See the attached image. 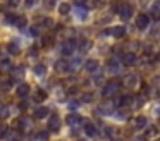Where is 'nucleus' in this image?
Returning a JSON list of instances; mask_svg holds the SVG:
<instances>
[{"mask_svg":"<svg viewBox=\"0 0 160 141\" xmlns=\"http://www.w3.org/2000/svg\"><path fill=\"white\" fill-rule=\"evenodd\" d=\"M134 127H136V129H143V127H146V117H145V115L136 117V120H134Z\"/></svg>","mask_w":160,"mask_h":141,"instance_id":"nucleus-19","label":"nucleus"},{"mask_svg":"<svg viewBox=\"0 0 160 141\" xmlns=\"http://www.w3.org/2000/svg\"><path fill=\"white\" fill-rule=\"evenodd\" d=\"M107 67L110 69L112 72H119V60H117V58H110L108 64H107Z\"/></svg>","mask_w":160,"mask_h":141,"instance_id":"nucleus-22","label":"nucleus"},{"mask_svg":"<svg viewBox=\"0 0 160 141\" xmlns=\"http://www.w3.org/2000/svg\"><path fill=\"white\" fill-rule=\"evenodd\" d=\"M66 122L69 124V126H72V127H78L79 124H83L84 120L81 119L78 113H69V115H67V119H66Z\"/></svg>","mask_w":160,"mask_h":141,"instance_id":"nucleus-9","label":"nucleus"},{"mask_svg":"<svg viewBox=\"0 0 160 141\" xmlns=\"http://www.w3.org/2000/svg\"><path fill=\"white\" fill-rule=\"evenodd\" d=\"M150 24V17L146 16V14H139L138 17H136V26L139 28V29H146Z\"/></svg>","mask_w":160,"mask_h":141,"instance_id":"nucleus-8","label":"nucleus"},{"mask_svg":"<svg viewBox=\"0 0 160 141\" xmlns=\"http://www.w3.org/2000/svg\"><path fill=\"white\" fill-rule=\"evenodd\" d=\"M52 45H53V38H52V36H43V38H42V47L50 48Z\"/></svg>","mask_w":160,"mask_h":141,"instance_id":"nucleus-26","label":"nucleus"},{"mask_svg":"<svg viewBox=\"0 0 160 141\" xmlns=\"http://www.w3.org/2000/svg\"><path fill=\"white\" fill-rule=\"evenodd\" d=\"M12 24H16L18 28H24L26 26V17L19 16V17H14V21H12Z\"/></svg>","mask_w":160,"mask_h":141,"instance_id":"nucleus-25","label":"nucleus"},{"mask_svg":"<svg viewBox=\"0 0 160 141\" xmlns=\"http://www.w3.org/2000/svg\"><path fill=\"white\" fill-rule=\"evenodd\" d=\"M7 52L11 55H18L19 53V45L16 43V41H11V43L7 45Z\"/></svg>","mask_w":160,"mask_h":141,"instance_id":"nucleus-21","label":"nucleus"},{"mask_svg":"<svg viewBox=\"0 0 160 141\" xmlns=\"http://www.w3.org/2000/svg\"><path fill=\"white\" fill-rule=\"evenodd\" d=\"M59 12L62 14V16L69 14V12H71V3H66V2H64V3H60V5H59Z\"/></svg>","mask_w":160,"mask_h":141,"instance_id":"nucleus-24","label":"nucleus"},{"mask_svg":"<svg viewBox=\"0 0 160 141\" xmlns=\"http://www.w3.org/2000/svg\"><path fill=\"white\" fill-rule=\"evenodd\" d=\"M43 5H45L47 9H52V7L55 5V0H43Z\"/></svg>","mask_w":160,"mask_h":141,"instance_id":"nucleus-37","label":"nucleus"},{"mask_svg":"<svg viewBox=\"0 0 160 141\" xmlns=\"http://www.w3.org/2000/svg\"><path fill=\"white\" fill-rule=\"evenodd\" d=\"M117 14H119V17H121V19L128 21L129 17H131V14H132V7H131V5H128V3H122V5L119 7Z\"/></svg>","mask_w":160,"mask_h":141,"instance_id":"nucleus-3","label":"nucleus"},{"mask_svg":"<svg viewBox=\"0 0 160 141\" xmlns=\"http://www.w3.org/2000/svg\"><path fill=\"white\" fill-rule=\"evenodd\" d=\"M36 139L47 141V139H48V133H47V131H42V133H38V134H36Z\"/></svg>","mask_w":160,"mask_h":141,"instance_id":"nucleus-34","label":"nucleus"},{"mask_svg":"<svg viewBox=\"0 0 160 141\" xmlns=\"http://www.w3.org/2000/svg\"><path fill=\"white\" fill-rule=\"evenodd\" d=\"M88 0H74V5L76 7H86Z\"/></svg>","mask_w":160,"mask_h":141,"instance_id":"nucleus-38","label":"nucleus"},{"mask_svg":"<svg viewBox=\"0 0 160 141\" xmlns=\"http://www.w3.org/2000/svg\"><path fill=\"white\" fill-rule=\"evenodd\" d=\"M18 126H19L21 131H29L31 129V122H29L28 117H21V119L18 120Z\"/></svg>","mask_w":160,"mask_h":141,"instance_id":"nucleus-13","label":"nucleus"},{"mask_svg":"<svg viewBox=\"0 0 160 141\" xmlns=\"http://www.w3.org/2000/svg\"><path fill=\"white\" fill-rule=\"evenodd\" d=\"M36 2H38V0H26V5H28V7H35Z\"/></svg>","mask_w":160,"mask_h":141,"instance_id":"nucleus-41","label":"nucleus"},{"mask_svg":"<svg viewBox=\"0 0 160 141\" xmlns=\"http://www.w3.org/2000/svg\"><path fill=\"white\" fill-rule=\"evenodd\" d=\"M76 107H78L76 102H69V108H76Z\"/></svg>","mask_w":160,"mask_h":141,"instance_id":"nucleus-44","label":"nucleus"},{"mask_svg":"<svg viewBox=\"0 0 160 141\" xmlns=\"http://www.w3.org/2000/svg\"><path fill=\"white\" fill-rule=\"evenodd\" d=\"M48 129L52 133H57L60 129V117L59 115H50L48 117Z\"/></svg>","mask_w":160,"mask_h":141,"instance_id":"nucleus-6","label":"nucleus"},{"mask_svg":"<svg viewBox=\"0 0 160 141\" xmlns=\"http://www.w3.org/2000/svg\"><path fill=\"white\" fill-rule=\"evenodd\" d=\"M152 38H158V29H153L152 31Z\"/></svg>","mask_w":160,"mask_h":141,"instance_id":"nucleus-43","label":"nucleus"},{"mask_svg":"<svg viewBox=\"0 0 160 141\" xmlns=\"http://www.w3.org/2000/svg\"><path fill=\"white\" fill-rule=\"evenodd\" d=\"M48 115V108L47 107H38L35 110V119H43V117Z\"/></svg>","mask_w":160,"mask_h":141,"instance_id":"nucleus-18","label":"nucleus"},{"mask_svg":"<svg viewBox=\"0 0 160 141\" xmlns=\"http://www.w3.org/2000/svg\"><path fill=\"white\" fill-rule=\"evenodd\" d=\"M62 55H66V57H69V55H72V52L76 50V40H67V41H64V45H62Z\"/></svg>","mask_w":160,"mask_h":141,"instance_id":"nucleus-2","label":"nucleus"},{"mask_svg":"<svg viewBox=\"0 0 160 141\" xmlns=\"http://www.w3.org/2000/svg\"><path fill=\"white\" fill-rule=\"evenodd\" d=\"M76 16L79 17L81 21H84L86 19V9H84V7H76Z\"/></svg>","mask_w":160,"mask_h":141,"instance_id":"nucleus-28","label":"nucleus"},{"mask_svg":"<svg viewBox=\"0 0 160 141\" xmlns=\"http://www.w3.org/2000/svg\"><path fill=\"white\" fill-rule=\"evenodd\" d=\"M150 12H152L153 17H157V19H160V0H157V2L152 3V9H150Z\"/></svg>","mask_w":160,"mask_h":141,"instance_id":"nucleus-17","label":"nucleus"},{"mask_svg":"<svg viewBox=\"0 0 160 141\" xmlns=\"http://www.w3.org/2000/svg\"><path fill=\"white\" fill-rule=\"evenodd\" d=\"M22 71H24V67H22V65H19V67L14 69V74L16 76H22Z\"/></svg>","mask_w":160,"mask_h":141,"instance_id":"nucleus-40","label":"nucleus"},{"mask_svg":"<svg viewBox=\"0 0 160 141\" xmlns=\"http://www.w3.org/2000/svg\"><path fill=\"white\" fill-rule=\"evenodd\" d=\"M84 69H86L88 72H97V69H98V60H95V58L86 60V62H84Z\"/></svg>","mask_w":160,"mask_h":141,"instance_id":"nucleus-12","label":"nucleus"},{"mask_svg":"<svg viewBox=\"0 0 160 141\" xmlns=\"http://www.w3.org/2000/svg\"><path fill=\"white\" fill-rule=\"evenodd\" d=\"M105 134H107L108 138H114L117 133H115V129H114V127H105Z\"/></svg>","mask_w":160,"mask_h":141,"instance_id":"nucleus-36","label":"nucleus"},{"mask_svg":"<svg viewBox=\"0 0 160 141\" xmlns=\"http://www.w3.org/2000/svg\"><path fill=\"white\" fill-rule=\"evenodd\" d=\"M91 100H93V93H84V95L81 96V102H84V103L91 102Z\"/></svg>","mask_w":160,"mask_h":141,"instance_id":"nucleus-35","label":"nucleus"},{"mask_svg":"<svg viewBox=\"0 0 160 141\" xmlns=\"http://www.w3.org/2000/svg\"><path fill=\"white\" fill-rule=\"evenodd\" d=\"M55 71L60 72V74H67L69 71H72V69H71V62L69 60H57Z\"/></svg>","mask_w":160,"mask_h":141,"instance_id":"nucleus-5","label":"nucleus"},{"mask_svg":"<svg viewBox=\"0 0 160 141\" xmlns=\"http://www.w3.org/2000/svg\"><path fill=\"white\" fill-rule=\"evenodd\" d=\"M16 93H18V96L24 98V96L29 93V86H28V84H19L18 88H16Z\"/></svg>","mask_w":160,"mask_h":141,"instance_id":"nucleus-16","label":"nucleus"},{"mask_svg":"<svg viewBox=\"0 0 160 141\" xmlns=\"http://www.w3.org/2000/svg\"><path fill=\"white\" fill-rule=\"evenodd\" d=\"M43 24H45V26H52V21L48 19V17H43V21H42Z\"/></svg>","mask_w":160,"mask_h":141,"instance_id":"nucleus-42","label":"nucleus"},{"mask_svg":"<svg viewBox=\"0 0 160 141\" xmlns=\"http://www.w3.org/2000/svg\"><path fill=\"white\" fill-rule=\"evenodd\" d=\"M9 115H11V108H9V107H2V108H0V120L7 119Z\"/></svg>","mask_w":160,"mask_h":141,"instance_id":"nucleus-30","label":"nucleus"},{"mask_svg":"<svg viewBox=\"0 0 160 141\" xmlns=\"http://www.w3.org/2000/svg\"><path fill=\"white\" fill-rule=\"evenodd\" d=\"M97 115H114V107L110 103H103L97 108Z\"/></svg>","mask_w":160,"mask_h":141,"instance_id":"nucleus-7","label":"nucleus"},{"mask_svg":"<svg viewBox=\"0 0 160 141\" xmlns=\"http://www.w3.org/2000/svg\"><path fill=\"white\" fill-rule=\"evenodd\" d=\"M11 60H7V58H2V62H0V71H4V72H7V71H11Z\"/></svg>","mask_w":160,"mask_h":141,"instance_id":"nucleus-23","label":"nucleus"},{"mask_svg":"<svg viewBox=\"0 0 160 141\" xmlns=\"http://www.w3.org/2000/svg\"><path fill=\"white\" fill-rule=\"evenodd\" d=\"M33 71H35V74H38V76H43V74L47 72V67H45L43 64H36Z\"/></svg>","mask_w":160,"mask_h":141,"instance_id":"nucleus-27","label":"nucleus"},{"mask_svg":"<svg viewBox=\"0 0 160 141\" xmlns=\"http://www.w3.org/2000/svg\"><path fill=\"white\" fill-rule=\"evenodd\" d=\"M124 83H126V86H128V88H134V86H138V83H139L138 74H126Z\"/></svg>","mask_w":160,"mask_h":141,"instance_id":"nucleus-11","label":"nucleus"},{"mask_svg":"<svg viewBox=\"0 0 160 141\" xmlns=\"http://www.w3.org/2000/svg\"><path fill=\"white\" fill-rule=\"evenodd\" d=\"M45 98H47V91L38 89V91H36V96H35V102H43Z\"/></svg>","mask_w":160,"mask_h":141,"instance_id":"nucleus-31","label":"nucleus"},{"mask_svg":"<svg viewBox=\"0 0 160 141\" xmlns=\"http://www.w3.org/2000/svg\"><path fill=\"white\" fill-rule=\"evenodd\" d=\"M11 88H12V79L11 78L2 79V81H0V89H2V91H9Z\"/></svg>","mask_w":160,"mask_h":141,"instance_id":"nucleus-20","label":"nucleus"},{"mask_svg":"<svg viewBox=\"0 0 160 141\" xmlns=\"http://www.w3.org/2000/svg\"><path fill=\"white\" fill-rule=\"evenodd\" d=\"M114 117L119 120H126L128 119V110L124 108V107H119V110H115L114 112Z\"/></svg>","mask_w":160,"mask_h":141,"instance_id":"nucleus-15","label":"nucleus"},{"mask_svg":"<svg viewBox=\"0 0 160 141\" xmlns=\"http://www.w3.org/2000/svg\"><path fill=\"white\" fill-rule=\"evenodd\" d=\"M9 134V126H5V124H0V139L2 138H5Z\"/></svg>","mask_w":160,"mask_h":141,"instance_id":"nucleus-32","label":"nucleus"},{"mask_svg":"<svg viewBox=\"0 0 160 141\" xmlns=\"http://www.w3.org/2000/svg\"><path fill=\"white\" fill-rule=\"evenodd\" d=\"M110 34H112V36H115V38H122L126 34V28L124 26H115V28H112V29H110Z\"/></svg>","mask_w":160,"mask_h":141,"instance_id":"nucleus-14","label":"nucleus"},{"mask_svg":"<svg viewBox=\"0 0 160 141\" xmlns=\"http://www.w3.org/2000/svg\"><path fill=\"white\" fill-rule=\"evenodd\" d=\"M9 3H11V5H18L19 0H9Z\"/></svg>","mask_w":160,"mask_h":141,"instance_id":"nucleus-45","label":"nucleus"},{"mask_svg":"<svg viewBox=\"0 0 160 141\" xmlns=\"http://www.w3.org/2000/svg\"><path fill=\"white\" fill-rule=\"evenodd\" d=\"M136 62H138V57H136V53H132V52H128V53L122 55V65H126V67H131Z\"/></svg>","mask_w":160,"mask_h":141,"instance_id":"nucleus-4","label":"nucleus"},{"mask_svg":"<svg viewBox=\"0 0 160 141\" xmlns=\"http://www.w3.org/2000/svg\"><path fill=\"white\" fill-rule=\"evenodd\" d=\"M107 3V0H95L93 2V7H103Z\"/></svg>","mask_w":160,"mask_h":141,"instance_id":"nucleus-39","label":"nucleus"},{"mask_svg":"<svg viewBox=\"0 0 160 141\" xmlns=\"http://www.w3.org/2000/svg\"><path fill=\"white\" fill-rule=\"evenodd\" d=\"M38 33H40V26H31L28 31H26V34H29V36H36Z\"/></svg>","mask_w":160,"mask_h":141,"instance_id":"nucleus-33","label":"nucleus"},{"mask_svg":"<svg viewBox=\"0 0 160 141\" xmlns=\"http://www.w3.org/2000/svg\"><path fill=\"white\" fill-rule=\"evenodd\" d=\"M83 126H84V133H86L88 136L95 138V136L98 134V131H97V127H95V124H93V122H90V120H84Z\"/></svg>","mask_w":160,"mask_h":141,"instance_id":"nucleus-10","label":"nucleus"},{"mask_svg":"<svg viewBox=\"0 0 160 141\" xmlns=\"http://www.w3.org/2000/svg\"><path fill=\"white\" fill-rule=\"evenodd\" d=\"M90 45H91V43H90V40H81V43H79V50L84 53V52L90 50Z\"/></svg>","mask_w":160,"mask_h":141,"instance_id":"nucleus-29","label":"nucleus"},{"mask_svg":"<svg viewBox=\"0 0 160 141\" xmlns=\"http://www.w3.org/2000/svg\"><path fill=\"white\" fill-rule=\"evenodd\" d=\"M119 88H121V83L117 79H112V81L105 83L103 89H102V95H103V98H110V96H114L119 91Z\"/></svg>","mask_w":160,"mask_h":141,"instance_id":"nucleus-1","label":"nucleus"}]
</instances>
